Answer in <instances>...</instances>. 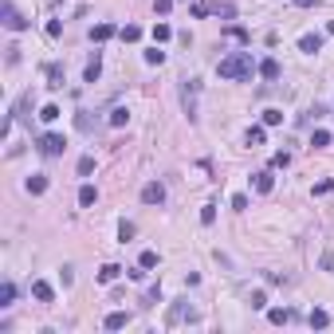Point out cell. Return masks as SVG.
<instances>
[{
	"instance_id": "cell-1",
	"label": "cell",
	"mask_w": 334,
	"mask_h": 334,
	"mask_svg": "<svg viewBox=\"0 0 334 334\" xmlns=\"http://www.w3.org/2000/svg\"><path fill=\"white\" fill-rule=\"evenodd\" d=\"M256 71H260V63L252 59V52H232V56H224L221 63H217V75H221V79H232V83H236V79H252Z\"/></svg>"
},
{
	"instance_id": "cell-2",
	"label": "cell",
	"mask_w": 334,
	"mask_h": 334,
	"mask_svg": "<svg viewBox=\"0 0 334 334\" xmlns=\"http://www.w3.org/2000/svg\"><path fill=\"white\" fill-rule=\"evenodd\" d=\"M197 95H201V79H185L181 83V107L189 114V122H197Z\"/></svg>"
},
{
	"instance_id": "cell-3",
	"label": "cell",
	"mask_w": 334,
	"mask_h": 334,
	"mask_svg": "<svg viewBox=\"0 0 334 334\" xmlns=\"http://www.w3.org/2000/svg\"><path fill=\"white\" fill-rule=\"evenodd\" d=\"M201 315L189 307V303H173L169 307V319H166V327H181V323H197Z\"/></svg>"
},
{
	"instance_id": "cell-4",
	"label": "cell",
	"mask_w": 334,
	"mask_h": 334,
	"mask_svg": "<svg viewBox=\"0 0 334 334\" xmlns=\"http://www.w3.org/2000/svg\"><path fill=\"white\" fill-rule=\"evenodd\" d=\"M63 150H67V138H63V134H44V138H40V154H44V158H59Z\"/></svg>"
},
{
	"instance_id": "cell-5",
	"label": "cell",
	"mask_w": 334,
	"mask_h": 334,
	"mask_svg": "<svg viewBox=\"0 0 334 334\" xmlns=\"http://www.w3.org/2000/svg\"><path fill=\"white\" fill-rule=\"evenodd\" d=\"M142 201L146 205H166V185L162 181H146L142 185Z\"/></svg>"
},
{
	"instance_id": "cell-6",
	"label": "cell",
	"mask_w": 334,
	"mask_h": 334,
	"mask_svg": "<svg viewBox=\"0 0 334 334\" xmlns=\"http://www.w3.org/2000/svg\"><path fill=\"white\" fill-rule=\"evenodd\" d=\"M0 16H4V28H8V32H24V28H28V20H24L12 4H4V8H0Z\"/></svg>"
},
{
	"instance_id": "cell-7",
	"label": "cell",
	"mask_w": 334,
	"mask_h": 334,
	"mask_svg": "<svg viewBox=\"0 0 334 334\" xmlns=\"http://www.w3.org/2000/svg\"><path fill=\"white\" fill-rule=\"evenodd\" d=\"M299 52H303V56H319V52H323V36H319V32L299 36Z\"/></svg>"
},
{
	"instance_id": "cell-8",
	"label": "cell",
	"mask_w": 334,
	"mask_h": 334,
	"mask_svg": "<svg viewBox=\"0 0 334 334\" xmlns=\"http://www.w3.org/2000/svg\"><path fill=\"white\" fill-rule=\"evenodd\" d=\"M103 327H107V331H122V327H130V311H111V315L103 319Z\"/></svg>"
},
{
	"instance_id": "cell-9",
	"label": "cell",
	"mask_w": 334,
	"mask_h": 334,
	"mask_svg": "<svg viewBox=\"0 0 334 334\" xmlns=\"http://www.w3.org/2000/svg\"><path fill=\"white\" fill-rule=\"evenodd\" d=\"M99 75H103V56L95 52L91 63H87V71H83V83H99Z\"/></svg>"
},
{
	"instance_id": "cell-10",
	"label": "cell",
	"mask_w": 334,
	"mask_h": 334,
	"mask_svg": "<svg viewBox=\"0 0 334 334\" xmlns=\"http://www.w3.org/2000/svg\"><path fill=\"white\" fill-rule=\"evenodd\" d=\"M268 319H272V323H276V327H283V323H295V319H299V315H295V311H291V307H272V311H268Z\"/></svg>"
},
{
	"instance_id": "cell-11",
	"label": "cell",
	"mask_w": 334,
	"mask_h": 334,
	"mask_svg": "<svg viewBox=\"0 0 334 334\" xmlns=\"http://www.w3.org/2000/svg\"><path fill=\"white\" fill-rule=\"evenodd\" d=\"M32 295H36L40 303H52V299H56V291H52L48 279H36V283H32Z\"/></svg>"
},
{
	"instance_id": "cell-12",
	"label": "cell",
	"mask_w": 334,
	"mask_h": 334,
	"mask_svg": "<svg viewBox=\"0 0 334 334\" xmlns=\"http://www.w3.org/2000/svg\"><path fill=\"white\" fill-rule=\"evenodd\" d=\"M272 189H276L272 169H260V173H256V193H272Z\"/></svg>"
},
{
	"instance_id": "cell-13",
	"label": "cell",
	"mask_w": 334,
	"mask_h": 334,
	"mask_svg": "<svg viewBox=\"0 0 334 334\" xmlns=\"http://www.w3.org/2000/svg\"><path fill=\"white\" fill-rule=\"evenodd\" d=\"M44 71H48V87H52V91H59V87H63V67H59V63H48Z\"/></svg>"
},
{
	"instance_id": "cell-14",
	"label": "cell",
	"mask_w": 334,
	"mask_h": 334,
	"mask_svg": "<svg viewBox=\"0 0 334 334\" xmlns=\"http://www.w3.org/2000/svg\"><path fill=\"white\" fill-rule=\"evenodd\" d=\"M28 193H32V197L48 193V177H44V173H32V177H28Z\"/></svg>"
},
{
	"instance_id": "cell-15",
	"label": "cell",
	"mask_w": 334,
	"mask_h": 334,
	"mask_svg": "<svg viewBox=\"0 0 334 334\" xmlns=\"http://www.w3.org/2000/svg\"><path fill=\"white\" fill-rule=\"evenodd\" d=\"M111 36H114V24H95V28H91V40H95V44H107Z\"/></svg>"
},
{
	"instance_id": "cell-16",
	"label": "cell",
	"mask_w": 334,
	"mask_h": 334,
	"mask_svg": "<svg viewBox=\"0 0 334 334\" xmlns=\"http://www.w3.org/2000/svg\"><path fill=\"white\" fill-rule=\"evenodd\" d=\"M95 201H99V189H95V185H83V189H79V205H83V209H91Z\"/></svg>"
},
{
	"instance_id": "cell-17",
	"label": "cell",
	"mask_w": 334,
	"mask_h": 334,
	"mask_svg": "<svg viewBox=\"0 0 334 334\" xmlns=\"http://www.w3.org/2000/svg\"><path fill=\"white\" fill-rule=\"evenodd\" d=\"M118 276H122V268H118V264H103V268H99V283H114Z\"/></svg>"
},
{
	"instance_id": "cell-18",
	"label": "cell",
	"mask_w": 334,
	"mask_h": 334,
	"mask_svg": "<svg viewBox=\"0 0 334 334\" xmlns=\"http://www.w3.org/2000/svg\"><path fill=\"white\" fill-rule=\"evenodd\" d=\"M264 138H268V134H264V126H248V134H244V142H248V146H264Z\"/></svg>"
},
{
	"instance_id": "cell-19",
	"label": "cell",
	"mask_w": 334,
	"mask_h": 334,
	"mask_svg": "<svg viewBox=\"0 0 334 334\" xmlns=\"http://www.w3.org/2000/svg\"><path fill=\"white\" fill-rule=\"evenodd\" d=\"M307 323H311V327H315V331H323V327H327V323H331V315H327V311H319V307H315V311H311V315H307Z\"/></svg>"
},
{
	"instance_id": "cell-20",
	"label": "cell",
	"mask_w": 334,
	"mask_h": 334,
	"mask_svg": "<svg viewBox=\"0 0 334 334\" xmlns=\"http://www.w3.org/2000/svg\"><path fill=\"white\" fill-rule=\"evenodd\" d=\"M118 36H122L126 44H138V40H142V28H138V24H126V28L118 32Z\"/></svg>"
},
{
	"instance_id": "cell-21",
	"label": "cell",
	"mask_w": 334,
	"mask_h": 334,
	"mask_svg": "<svg viewBox=\"0 0 334 334\" xmlns=\"http://www.w3.org/2000/svg\"><path fill=\"white\" fill-rule=\"evenodd\" d=\"M311 146H315V150H327V146H331V130H315V134H311Z\"/></svg>"
},
{
	"instance_id": "cell-22",
	"label": "cell",
	"mask_w": 334,
	"mask_h": 334,
	"mask_svg": "<svg viewBox=\"0 0 334 334\" xmlns=\"http://www.w3.org/2000/svg\"><path fill=\"white\" fill-rule=\"evenodd\" d=\"M248 307H252V311H268V295H264V291H252V295H248Z\"/></svg>"
},
{
	"instance_id": "cell-23",
	"label": "cell",
	"mask_w": 334,
	"mask_h": 334,
	"mask_svg": "<svg viewBox=\"0 0 334 334\" xmlns=\"http://www.w3.org/2000/svg\"><path fill=\"white\" fill-rule=\"evenodd\" d=\"M107 122H111V126H126V122H130V111H126V107H114Z\"/></svg>"
},
{
	"instance_id": "cell-24",
	"label": "cell",
	"mask_w": 334,
	"mask_h": 334,
	"mask_svg": "<svg viewBox=\"0 0 334 334\" xmlns=\"http://www.w3.org/2000/svg\"><path fill=\"white\" fill-rule=\"evenodd\" d=\"M260 75H264V79H279V63L276 59H264V63H260Z\"/></svg>"
},
{
	"instance_id": "cell-25",
	"label": "cell",
	"mask_w": 334,
	"mask_h": 334,
	"mask_svg": "<svg viewBox=\"0 0 334 334\" xmlns=\"http://www.w3.org/2000/svg\"><path fill=\"white\" fill-rule=\"evenodd\" d=\"M138 264H142L146 272H154V268H158V252H150V248H146V252L138 256Z\"/></svg>"
},
{
	"instance_id": "cell-26",
	"label": "cell",
	"mask_w": 334,
	"mask_h": 334,
	"mask_svg": "<svg viewBox=\"0 0 334 334\" xmlns=\"http://www.w3.org/2000/svg\"><path fill=\"white\" fill-rule=\"evenodd\" d=\"M12 299H16V287L4 283V287H0V307H12Z\"/></svg>"
},
{
	"instance_id": "cell-27",
	"label": "cell",
	"mask_w": 334,
	"mask_h": 334,
	"mask_svg": "<svg viewBox=\"0 0 334 334\" xmlns=\"http://www.w3.org/2000/svg\"><path fill=\"white\" fill-rule=\"evenodd\" d=\"M217 221V205L209 201V205H201V224H213Z\"/></svg>"
},
{
	"instance_id": "cell-28",
	"label": "cell",
	"mask_w": 334,
	"mask_h": 334,
	"mask_svg": "<svg viewBox=\"0 0 334 334\" xmlns=\"http://www.w3.org/2000/svg\"><path fill=\"white\" fill-rule=\"evenodd\" d=\"M169 36H173V28H169V24H154V40H158V44H166Z\"/></svg>"
},
{
	"instance_id": "cell-29",
	"label": "cell",
	"mask_w": 334,
	"mask_h": 334,
	"mask_svg": "<svg viewBox=\"0 0 334 334\" xmlns=\"http://www.w3.org/2000/svg\"><path fill=\"white\" fill-rule=\"evenodd\" d=\"M95 173V158L87 154V158H79V177H91Z\"/></svg>"
},
{
	"instance_id": "cell-30",
	"label": "cell",
	"mask_w": 334,
	"mask_h": 334,
	"mask_svg": "<svg viewBox=\"0 0 334 334\" xmlns=\"http://www.w3.org/2000/svg\"><path fill=\"white\" fill-rule=\"evenodd\" d=\"M327 193H334V177H323V181L315 185V197H327Z\"/></svg>"
},
{
	"instance_id": "cell-31",
	"label": "cell",
	"mask_w": 334,
	"mask_h": 334,
	"mask_svg": "<svg viewBox=\"0 0 334 334\" xmlns=\"http://www.w3.org/2000/svg\"><path fill=\"white\" fill-rule=\"evenodd\" d=\"M59 114H63V111H59L56 103H48V107H44V111H40V118H44V122H56Z\"/></svg>"
},
{
	"instance_id": "cell-32",
	"label": "cell",
	"mask_w": 334,
	"mask_h": 334,
	"mask_svg": "<svg viewBox=\"0 0 334 334\" xmlns=\"http://www.w3.org/2000/svg\"><path fill=\"white\" fill-rule=\"evenodd\" d=\"M279 122H283V111H276V107L264 111V126H279Z\"/></svg>"
},
{
	"instance_id": "cell-33",
	"label": "cell",
	"mask_w": 334,
	"mask_h": 334,
	"mask_svg": "<svg viewBox=\"0 0 334 334\" xmlns=\"http://www.w3.org/2000/svg\"><path fill=\"white\" fill-rule=\"evenodd\" d=\"M134 232H138V228H134L130 221H122V224H118V236H122V244H126V240H134Z\"/></svg>"
},
{
	"instance_id": "cell-34",
	"label": "cell",
	"mask_w": 334,
	"mask_h": 334,
	"mask_svg": "<svg viewBox=\"0 0 334 334\" xmlns=\"http://www.w3.org/2000/svg\"><path fill=\"white\" fill-rule=\"evenodd\" d=\"M146 63H150V67H162V63H166V52H158V48L146 52Z\"/></svg>"
},
{
	"instance_id": "cell-35",
	"label": "cell",
	"mask_w": 334,
	"mask_h": 334,
	"mask_svg": "<svg viewBox=\"0 0 334 334\" xmlns=\"http://www.w3.org/2000/svg\"><path fill=\"white\" fill-rule=\"evenodd\" d=\"M272 166H276V169H287V166H291V154H287V150H279L276 158H272Z\"/></svg>"
},
{
	"instance_id": "cell-36",
	"label": "cell",
	"mask_w": 334,
	"mask_h": 334,
	"mask_svg": "<svg viewBox=\"0 0 334 334\" xmlns=\"http://www.w3.org/2000/svg\"><path fill=\"white\" fill-rule=\"evenodd\" d=\"M248 205H252V201H248L244 193H236V197H232V209H236V213H248Z\"/></svg>"
},
{
	"instance_id": "cell-37",
	"label": "cell",
	"mask_w": 334,
	"mask_h": 334,
	"mask_svg": "<svg viewBox=\"0 0 334 334\" xmlns=\"http://www.w3.org/2000/svg\"><path fill=\"white\" fill-rule=\"evenodd\" d=\"M189 16H193V20H205V16H209V4H193Z\"/></svg>"
},
{
	"instance_id": "cell-38",
	"label": "cell",
	"mask_w": 334,
	"mask_h": 334,
	"mask_svg": "<svg viewBox=\"0 0 334 334\" xmlns=\"http://www.w3.org/2000/svg\"><path fill=\"white\" fill-rule=\"evenodd\" d=\"M228 36H232V40H240V44H248V32H244V28H236V24H228Z\"/></svg>"
},
{
	"instance_id": "cell-39",
	"label": "cell",
	"mask_w": 334,
	"mask_h": 334,
	"mask_svg": "<svg viewBox=\"0 0 334 334\" xmlns=\"http://www.w3.org/2000/svg\"><path fill=\"white\" fill-rule=\"evenodd\" d=\"M169 8H173V0H154V12H158V16H166Z\"/></svg>"
},
{
	"instance_id": "cell-40",
	"label": "cell",
	"mask_w": 334,
	"mask_h": 334,
	"mask_svg": "<svg viewBox=\"0 0 334 334\" xmlns=\"http://www.w3.org/2000/svg\"><path fill=\"white\" fill-rule=\"evenodd\" d=\"M59 32H63V24H59V20H48V36H52V40H59Z\"/></svg>"
},
{
	"instance_id": "cell-41",
	"label": "cell",
	"mask_w": 334,
	"mask_h": 334,
	"mask_svg": "<svg viewBox=\"0 0 334 334\" xmlns=\"http://www.w3.org/2000/svg\"><path fill=\"white\" fill-rule=\"evenodd\" d=\"M16 63H20V48L12 44V48H8V67H16Z\"/></svg>"
},
{
	"instance_id": "cell-42",
	"label": "cell",
	"mask_w": 334,
	"mask_h": 334,
	"mask_svg": "<svg viewBox=\"0 0 334 334\" xmlns=\"http://www.w3.org/2000/svg\"><path fill=\"white\" fill-rule=\"evenodd\" d=\"M319 264H323V272H334V256H331V252H323V260H319Z\"/></svg>"
},
{
	"instance_id": "cell-43",
	"label": "cell",
	"mask_w": 334,
	"mask_h": 334,
	"mask_svg": "<svg viewBox=\"0 0 334 334\" xmlns=\"http://www.w3.org/2000/svg\"><path fill=\"white\" fill-rule=\"evenodd\" d=\"M295 8H315V4H323V0H291Z\"/></svg>"
}]
</instances>
